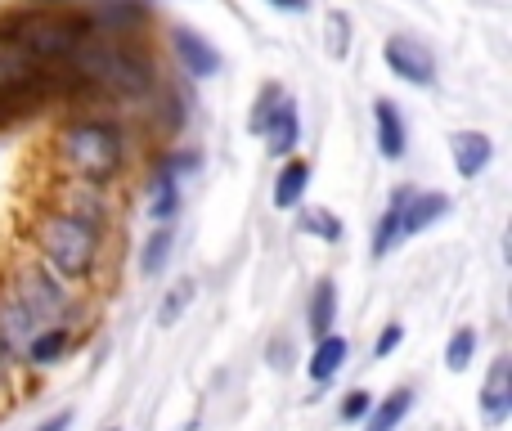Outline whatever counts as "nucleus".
<instances>
[{
    "mask_svg": "<svg viewBox=\"0 0 512 431\" xmlns=\"http://www.w3.org/2000/svg\"><path fill=\"white\" fill-rule=\"evenodd\" d=\"M86 36H95L86 9L68 14L54 5H23L0 14V50H14L23 59L41 63V68H63Z\"/></svg>",
    "mask_w": 512,
    "mask_h": 431,
    "instance_id": "1",
    "label": "nucleus"
},
{
    "mask_svg": "<svg viewBox=\"0 0 512 431\" xmlns=\"http://www.w3.org/2000/svg\"><path fill=\"white\" fill-rule=\"evenodd\" d=\"M68 68L77 77H86L95 90H108L117 99H140L153 90V63L144 59L135 45H126L122 36L117 41H104V36H86V41L72 50Z\"/></svg>",
    "mask_w": 512,
    "mask_h": 431,
    "instance_id": "2",
    "label": "nucleus"
},
{
    "mask_svg": "<svg viewBox=\"0 0 512 431\" xmlns=\"http://www.w3.org/2000/svg\"><path fill=\"white\" fill-rule=\"evenodd\" d=\"M99 216L86 212H50L36 225V252L59 279H90L99 265Z\"/></svg>",
    "mask_w": 512,
    "mask_h": 431,
    "instance_id": "3",
    "label": "nucleus"
},
{
    "mask_svg": "<svg viewBox=\"0 0 512 431\" xmlns=\"http://www.w3.org/2000/svg\"><path fill=\"white\" fill-rule=\"evenodd\" d=\"M59 158L81 185H108L122 167V131L104 117L72 122L59 135Z\"/></svg>",
    "mask_w": 512,
    "mask_h": 431,
    "instance_id": "4",
    "label": "nucleus"
},
{
    "mask_svg": "<svg viewBox=\"0 0 512 431\" xmlns=\"http://www.w3.org/2000/svg\"><path fill=\"white\" fill-rule=\"evenodd\" d=\"M14 297L36 324H59L68 315V288L59 283V274L45 261H27L14 274Z\"/></svg>",
    "mask_w": 512,
    "mask_h": 431,
    "instance_id": "5",
    "label": "nucleus"
},
{
    "mask_svg": "<svg viewBox=\"0 0 512 431\" xmlns=\"http://www.w3.org/2000/svg\"><path fill=\"white\" fill-rule=\"evenodd\" d=\"M382 59H387V68L396 72L400 81H409V86H432L436 81L432 50H427L423 41H414V36H391V41L382 45Z\"/></svg>",
    "mask_w": 512,
    "mask_h": 431,
    "instance_id": "6",
    "label": "nucleus"
},
{
    "mask_svg": "<svg viewBox=\"0 0 512 431\" xmlns=\"http://www.w3.org/2000/svg\"><path fill=\"white\" fill-rule=\"evenodd\" d=\"M86 18L99 36H131L149 23V9H144V0H95Z\"/></svg>",
    "mask_w": 512,
    "mask_h": 431,
    "instance_id": "7",
    "label": "nucleus"
},
{
    "mask_svg": "<svg viewBox=\"0 0 512 431\" xmlns=\"http://www.w3.org/2000/svg\"><path fill=\"white\" fill-rule=\"evenodd\" d=\"M256 135H265V144H270V153H279V158H288L292 149H297L301 140V122H297V104H292L288 95H279L270 104V113L261 117V126H256Z\"/></svg>",
    "mask_w": 512,
    "mask_h": 431,
    "instance_id": "8",
    "label": "nucleus"
},
{
    "mask_svg": "<svg viewBox=\"0 0 512 431\" xmlns=\"http://www.w3.org/2000/svg\"><path fill=\"white\" fill-rule=\"evenodd\" d=\"M508 414H512V360L508 355H495L490 378L481 387V418L490 427H499V423H508Z\"/></svg>",
    "mask_w": 512,
    "mask_h": 431,
    "instance_id": "9",
    "label": "nucleus"
},
{
    "mask_svg": "<svg viewBox=\"0 0 512 431\" xmlns=\"http://www.w3.org/2000/svg\"><path fill=\"white\" fill-rule=\"evenodd\" d=\"M445 212H450V198L445 194H405V203H400V225H396V238L405 243V238L423 234L427 225H436Z\"/></svg>",
    "mask_w": 512,
    "mask_h": 431,
    "instance_id": "10",
    "label": "nucleus"
},
{
    "mask_svg": "<svg viewBox=\"0 0 512 431\" xmlns=\"http://www.w3.org/2000/svg\"><path fill=\"white\" fill-rule=\"evenodd\" d=\"M171 45H176V59L189 77H212V72H221V54H216V45H207L203 36L189 32V27H176V32H171Z\"/></svg>",
    "mask_w": 512,
    "mask_h": 431,
    "instance_id": "11",
    "label": "nucleus"
},
{
    "mask_svg": "<svg viewBox=\"0 0 512 431\" xmlns=\"http://www.w3.org/2000/svg\"><path fill=\"white\" fill-rule=\"evenodd\" d=\"M450 153H454L459 176L463 180H477L481 171L490 167V158H495V144H490V135H481V131H459L450 140Z\"/></svg>",
    "mask_w": 512,
    "mask_h": 431,
    "instance_id": "12",
    "label": "nucleus"
},
{
    "mask_svg": "<svg viewBox=\"0 0 512 431\" xmlns=\"http://www.w3.org/2000/svg\"><path fill=\"white\" fill-rule=\"evenodd\" d=\"M32 328H36V319L27 315L23 306H18L14 292H9V297H0V346H5V355L27 351V342H32Z\"/></svg>",
    "mask_w": 512,
    "mask_h": 431,
    "instance_id": "13",
    "label": "nucleus"
},
{
    "mask_svg": "<svg viewBox=\"0 0 512 431\" xmlns=\"http://www.w3.org/2000/svg\"><path fill=\"white\" fill-rule=\"evenodd\" d=\"M373 117H378V144H382V158H405V122H400L396 104L391 99H378V108H373Z\"/></svg>",
    "mask_w": 512,
    "mask_h": 431,
    "instance_id": "14",
    "label": "nucleus"
},
{
    "mask_svg": "<svg viewBox=\"0 0 512 431\" xmlns=\"http://www.w3.org/2000/svg\"><path fill=\"white\" fill-rule=\"evenodd\" d=\"M409 409H414V391H409V387L391 391L378 409H369V414H364V431H396L400 423H405Z\"/></svg>",
    "mask_w": 512,
    "mask_h": 431,
    "instance_id": "15",
    "label": "nucleus"
},
{
    "mask_svg": "<svg viewBox=\"0 0 512 431\" xmlns=\"http://www.w3.org/2000/svg\"><path fill=\"white\" fill-rule=\"evenodd\" d=\"M149 216L158 220V225H171V220L180 216V185H176V176H171V171H158V176H153Z\"/></svg>",
    "mask_w": 512,
    "mask_h": 431,
    "instance_id": "16",
    "label": "nucleus"
},
{
    "mask_svg": "<svg viewBox=\"0 0 512 431\" xmlns=\"http://www.w3.org/2000/svg\"><path fill=\"white\" fill-rule=\"evenodd\" d=\"M306 185H310V162L306 158H292L288 167L279 171V185H274V207H297L301 203V194H306Z\"/></svg>",
    "mask_w": 512,
    "mask_h": 431,
    "instance_id": "17",
    "label": "nucleus"
},
{
    "mask_svg": "<svg viewBox=\"0 0 512 431\" xmlns=\"http://www.w3.org/2000/svg\"><path fill=\"white\" fill-rule=\"evenodd\" d=\"M342 360H346V337L324 333V337H319V346H315V355H310V378L328 382L337 369H342Z\"/></svg>",
    "mask_w": 512,
    "mask_h": 431,
    "instance_id": "18",
    "label": "nucleus"
},
{
    "mask_svg": "<svg viewBox=\"0 0 512 431\" xmlns=\"http://www.w3.org/2000/svg\"><path fill=\"white\" fill-rule=\"evenodd\" d=\"M333 319H337V288H333V279H319L315 297H310V333L315 337L333 333Z\"/></svg>",
    "mask_w": 512,
    "mask_h": 431,
    "instance_id": "19",
    "label": "nucleus"
},
{
    "mask_svg": "<svg viewBox=\"0 0 512 431\" xmlns=\"http://www.w3.org/2000/svg\"><path fill=\"white\" fill-rule=\"evenodd\" d=\"M194 292H198V283L194 279H180V283H171V292H167V301H162V310H158V324L162 328H171L180 315H185L189 306H194Z\"/></svg>",
    "mask_w": 512,
    "mask_h": 431,
    "instance_id": "20",
    "label": "nucleus"
},
{
    "mask_svg": "<svg viewBox=\"0 0 512 431\" xmlns=\"http://www.w3.org/2000/svg\"><path fill=\"white\" fill-rule=\"evenodd\" d=\"M63 351H68V328H50L41 337L32 333V342H27V360L32 364H54Z\"/></svg>",
    "mask_w": 512,
    "mask_h": 431,
    "instance_id": "21",
    "label": "nucleus"
},
{
    "mask_svg": "<svg viewBox=\"0 0 512 431\" xmlns=\"http://www.w3.org/2000/svg\"><path fill=\"white\" fill-rule=\"evenodd\" d=\"M405 194H409V189H400V194H391L387 212H382L378 238H373V252H378V256H387V252H391V247H396V243H400V238H396V225H400V203H405Z\"/></svg>",
    "mask_w": 512,
    "mask_h": 431,
    "instance_id": "22",
    "label": "nucleus"
},
{
    "mask_svg": "<svg viewBox=\"0 0 512 431\" xmlns=\"http://www.w3.org/2000/svg\"><path fill=\"white\" fill-rule=\"evenodd\" d=\"M171 243H176V234H171V225H158V234L149 238V247H144V274H162L171 261Z\"/></svg>",
    "mask_w": 512,
    "mask_h": 431,
    "instance_id": "23",
    "label": "nucleus"
},
{
    "mask_svg": "<svg viewBox=\"0 0 512 431\" xmlns=\"http://www.w3.org/2000/svg\"><path fill=\"white\" fill-rule=\"evenodd\" d=\"M301 229H306V234H319L324 243H337V238H342V220L328 216L324 207H310V212H301Z\"/></svg>",
    "mask_w": 512,
    "mask_h": 431,
    "instance_id": "24",
    "label": "nucleus"
},
{
    "mask_svg": "<svg viewBox=\"0 0 512 431\" xmlns=\"http://www.w3.org/2000/svg\"><path fill=\"white\" fill-rule=\"evenodd\" d=\"M472 351H477V333L472 328H459V333L450 337V351H445V364H450L454 373H463L472 364Z\"/></svg>",
    "mask_w": 512,
    "mask_h": 431,
    "instance_id": "25",
    "label": "nucleus"
},
{
    "mask_svg": "<svg viewBox=\"0 0 512 431\" xmlns=\"http://www.w3.org/2000/svg\"><path fill=\"white\" fill-rule=\"evenodd\" d=\"M346 14H328V50H333V59H346V50H351V36H346Z\"/></svg>",
    "mask_w": 512,
    "mask_h": 431,
    "instance_id": "26",
    "label": "nucleus"
},
{
    "mask_svg": "<svg viewBox=\"0 0 512 431\" xmlns=\"http://www.w3.org/2000/svg\"><path fill=\"white\" fill-rule=\"evenodd\" d=\"M369 409H373L369 396H364V391H351V396H346V405H342V418H346V423H360Z\"/></svg>",
    "mask_w": 512,
    "mask_h": 431,
    "instance_id": "27",
    "label": "nucleus"
},
{
    "mask_svg": "<svg viewBox=\"0 0 512 431\" xmlns=\"http://www.w3.org/2000/svg\"><path fill=\"white\" fill-rule=\"evenodd\" d=\"M72 427V409H59L54 418H45L41 427H32V431H68Z\"/></svg>",
    "mask_w": 512,
    "mask_h": 431,
    "instance_id": "28",
    "label": "nucleus"
},
{
    "mask_svg": "<svg viewBox=\"0 0 512 431\" xmlns=\"http://www.w3.org/2000/svg\"><path fill=\"white\" fill-rule=\"evenodd\" d=\"M396 346H400V324H391L387 333L378 337V355H391V351H396Z\"/></svg>",
    "mask_w": 512,
    "mask_h": 431,
    "instance_id": "29",
    "label": "nucleus"
},
{
    "mask_svg": "<svg viewBox=\"0 0 512 431\" xmlns=\"http://www.w3.org/2000/svg\"><path fill=\"white\" fill-rule=\"evenodd\" d=\"M274 9H288V14H306L310 9V0H270Z\"/></svg>",
    "mask_w": 512,
    "mask_h": 431,
    "instance_id": "30",
    "label": "nucleus"
},
{
    "mask_svg": "<svg viewBox=\"0 0 512 431\" xmlns=\"http://www.w3.org/2000/svg\"><path fill=\"white\" fill-rule=\"evenodd\" d=\"M5 373H9V364H5V346H0V387H5Z\"/></svg>",
    "mask_w": 512,
    "mask_h": 431,
    "instance_id": "31",
    "label": "nucleus"
},
{
    "mask_svg": "<svg viewBox=\"0 0 512 431\" xmlns=\"http://www.w3.org/2000/svg\"><path fill=\"white\" fill-rule=\"evenodd\" d=\"M32 5H59V0H32Z\"/></svg>",
    "mask_w": 512,
    "mask_h": 431,
    "instance_id": "32",
    "label": "nucleus"
},
{
    "mask_svg": "<svg viewBox=\"0 0 512 431\" xmlns=\"http://www.w3.org/2000/svg\"><path fill=\"white\" fill-rule=\"evenodd\" d=\"M104 431H117V427H104Z\"/></svg>",
    "mask_w": 512,
    "mask_h": 431,
    "instance_id": "33",
    "label": "nucleus"
}]
</instances>
